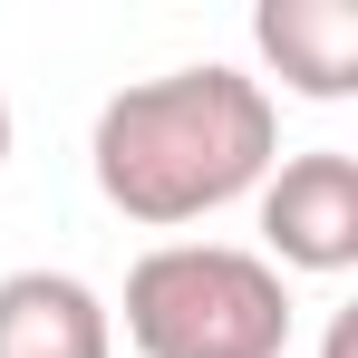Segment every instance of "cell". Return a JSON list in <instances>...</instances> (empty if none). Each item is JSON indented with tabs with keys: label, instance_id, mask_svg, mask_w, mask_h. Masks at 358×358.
I'll return each mask as SVG.
<instances>
[{
	"label": "cell",
	"instance_id": "obj_1",
	"mask_svg": "<svg viewBox=\"0 0 358 358\" xmlns=\"http://www.w3.org/2000/svg\"><path fill=\"white\" fill-rule=\"evenodd\" d=\"M271 165H281V107L262 78H242L223 59L117 87L87 136L97 194L145 233H175V223H203L242 194H262Z\"/></svg>",
	"mask_w": 358,
	"mask_h": 358
},
{
	"label": "cell",
	"instance_id": "obj_2",
	"mask_svg": "<svg viewBox=\"0 0 358 358\" xmlns=\"http://www.w3.org/2000/svg\"><path fill=\"white\" fill-rule=\"evenodd\" d=\"M126 339L136 358H281L291 281L242 242H155L126 271Z\"/></svg>",
	"mask_w": 358,
	"mask_h": 358
},
{
	"label": "cell",
	"instance_id": "obj_3",
	"mask_svg": "<svg viewBox=\"0 0 358 358\" xmlns=\"http://www.w3.org/2000/svg\"><path fill=\"white\" fill-rule=\"evenodd\" d=\"M262 262L271 271H349L358 262V155L339 145H310V155H281L262 175Z\"/></svg>",
	"mask_w": 358,
	"mask_h": 358
},
{
	"label": "cell",
	"instance_id": "obj_4",
	"mask_svg": "<svg viewBox=\"0 0 358 358\" xmlns=\"http://www.w3.org/2000/svg\"><path fill=\"white\" fill-rule=\"evenodd\" d=\"M252 49L271 59L291 97L339 107V97H358V0H262Z\"/></svg>",
	"mask_w": 358,
	"mask_h": 358
},
{
	"label": "cell",
	"instance_id": "obj_5",
	"mask_svg": "<svg viewBox=\"0 0 358 358\" xmlns=\"http://www.w3.org/2000/svg\"><path fill=\"white\" fill-rule=\"evenodd\" d=\"M0 358H117V320L78 271H10L0 281Z\"/></svg>",
	"mask_w": 358,
	"mask_h": 358
},
{
	"label": "cell",
	"instance_id": "obj_6",
	"mask_svg": "<svg viewBox=\"0 0 358 358\" xmlns=\"http://www.w3.org/2000/svg\"><path fill=\"white\" fill-rule=\"evenodd\" d=\"M320 358H358V310H339V320H329V349Z\"/></svg>",
	"mask_w": 358,
	"mask_h": 358
},
{
	"label": "cell",
	"instance_id": "obj_7",
	"mask_svg": "<svg viewBox=\"0 0 358 358\" xmlns=\"http://www.w3.org/2000/svg\"><path fill=\"white\" fill-rule=\"evenodd\" d=\"M0 165H10V97H0Z\"/></svg>",
	"mask_w": 358,
	"mask_h": 358
}]
</instances>
